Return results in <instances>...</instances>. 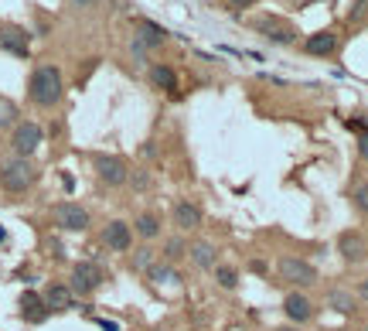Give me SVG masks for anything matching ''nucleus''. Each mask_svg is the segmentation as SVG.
<instances>
[{"label": "nucleus", "instance_id": "obj_22", "mask_svg": "<svg viewBox=\"0 0 368 331\" xmlns=\"http://www.w3.org/2000/svg\"><path fill=\"white\" fill-rule=\"evenodd\" d=\"M215 280H218V287L235 291V284H239V273H235L232 267H225V263H218V267H215Z\"/></svg>", "mask_w": 368, "mask_h": 331}, {"label": "nucleus", "instance_id": "obj_21", "mask_svg": "<svg viewBox=\"0 0 368 331\" xmlns=\"http://www.w3.org/2000/svg\"><path fill=\"white\" fill-rule=\"evenodd\" d=\"M150 82H154L157 89H174L177 76H174L171 65H154V69H150Z\"/></svg>", "mask_w": 368, "mask_h": 331}, {"label": "nucleus", "instance_id": "obj_9", "mask_svg": "<svg viewBox=\"0 0 368 331\" xmlns=\"http://www.w3.org/2000/svg\"><path fill=\"white\" fill-rule=\"evenodd\" d=\"M102 243H106L109 250H117V253H130V246H133V226H126L123 219L106 222V226H102Z\"/></svg>", "mask_w": 368, "mask_h": 331}, {"label": "nucleus", "instance_id": "obj_18", "mask_svg": "<svg viewBox=\"0 0 368 331\" xmlns=\"http://www.w3.org/2000/svg\"><path fill=\"white\" fill-rule=\"evenodd\" d=\"M355 304H358V297L351 291H345V287H334V291H328V308L338 314H351L355 311Z\"/></svg>", "mask_w": 368, "mask_h": 331}, {"label": "nucleus", "instance_id": "obj_5", "mask_svg": "<svg viewBox=\"0 0 368 331\" xmlns=\"http://www.w3.org/2000/svg\"><path fill=\"white\" fill-rule=\"evenodd\" d=\"M280 277L293 284V287H310V284H317V267L307 263V260H300V256H283L280 260Z\"/></svg>", "mask_w": 368, "mask_h": 331}, {"label": "nucleus", "instance_id": "obj_25", "mask_svg": "<svg viewBox=\"0 0 368 331\" xmlns=\"http://www.w3.org/2000/svg\"><path fill=\"white\" fill-rule=\"evenodd\" d=\"M181 253H184V243H181V239H167V246H164V256H167V260H177Z\"/></svg>", "mask_w": 368, "mask_h": 331}, {"label": "nucleus", "instance_id": "obj_33", "mask_svg": "<svg viewBox=\"0 0 368 331\" xmlns=\"http://www.w3.org/2000/svg\"><path fill=\"white\" fill-rule=\"evenodd\" d=\"M276 331H297V328H276Z\"/></svg>", "mask_w": 368, "mask_h": 331}, {"label": "nucleus", "instance_id": "obj_1", "mask_svg": "<svg viewBox=\"0 0 368 331\" xmlns=\"http://www.w3.org/2000/svg\"><path fill=\"white\" fill-rule=\"evenodd\" d=\"M61 93H65V82H61L59 65H38L28 79V96L41 110H52L55 103H61Z\"/></svg>", "mask_w": 368, "mask_h": 331}, {"label": "nucleus", "instance_id": "obj_4", "mask_svg": "<svg viewBox=\"0 0 368 331\" xmlns=\"http://www.w3.org/2000/svg\"><path fill=\"white\" fill-rule=\"evenodd\" d=\"M41 140H44V130H41L38 123L24 120V123L14 127V134H11V151H14V157H31L41 147Z\"/></svg>", "mask_w": 368, "mask_h": 331}, {"label": "nucleus", "instance_id": "obj_30", "mask_svg": "<svg viewBox=\"0 0 368 331\" xmlns=\"http://www.w3.org/2000/svg\"><path fill=\"white\" fill-rule=\"evenodd\" d=\"M358 297H362V301H368V277L358 284Z\"/></svg>", "mask_w": 368, "mask_h": 331}, {"label": "nucleus", "instance_id": "obj_19", "mask_svg": "<svg viewBox=\"0 0 368 331\" xmlns=\"http://www.w3.org/2000/svg\"><path fill=\"white\" fill-rule=\"evenodd\" d=\"M133 233L140 236V239H157V236H160V219H157L154 212H143V215H136V222H133Z\"/></svg>", "mask_w": 368, "mask_h": 331}, {"label": "nucleus", "instance_id": "obj_6", "mask_svg": "<svg viewBox=\"0 0 368 331\" xmlns=\"http://www.w3.org/2000/svg\"><path fill=\"white\" fill-rule=\"evenodd\" d=\"M256 31H263V35L270 41H276V45H293V41H297V28H293L290 21L276 18V14L256 18Z\"/></svg>", "mask_w": 368, "mask_h": 331}, {"label": "nucleus", "instance_id": "obj_26", "mask_svg": "<svg viewBox=\"0 0 368 331\" xmlns=\"http://www.w3.org/2000/svg\"><path fill=\"white\" fill-rule=\"evenodd\" d=\"M355 205H358L362 212H368V185H358V188H355Z\"/></svg>", "mask_w": 368, "mask_h": 331}, {"label": "nucleus", "instance_id": "obj_32", "mask_svg": "<svg viewBox=\"0 0 368 331\" xmlns=\"http://www.w3.org/2000/svg\"><path fill=\"white\" fill-rule=\"evenodd\" d=\"M78 7H89V4H96V0H76Z\"/></svg>", "mask_w": 368, "mask_h": 331}, {"label": "nucleus", "instance_id": "obj_11", "mask_svg": "<svg viewBox=\"0 0 368 331\" xmlns=\"http://www.w3.org/2000/svg\"><path fill=\"white\" fill-rule=\"evenodd\" d=\"M28 41H31V35L24 31V28H18V24H4L0 28V48L4 52H11V55H28Z\"/></svg>", "mask_w": 368, "mask_h": 331}, {"label": "nucleus", "instance_id": "obj_14", "mask_svg": "<svg viewBox=\"0 0 368 331\" xmlns=\"http://www.w3.org/2000/svg\"><path fill=\"white\" fill-rule=\"evenodd\" d=\"M171 215H174V226L177 229H184V233H191V229L201 226V209H198L194 202H177Z\"/></svg>", "mask_w": 368, "mask_h": 331}, {"label": "nucleus", "instance_id": "obj_10", "mask_svg": "<svg viewBox=\"0 0 368 331\" xmlns=\"http://www.w3.org/2000/svg\"><path fill=\"white\" fill-rule=\"evenodd\" d=\"M338 250H341V256H345L348 263H362V260L368 256V239L362 233L348 229V233L338 236Z\"/></svg>", "mask_w": 368, "mask_h": 331}, {"label": "nucleus", "instance_id": "obj_7", "mask_svg": "<svg viewBox=\"0 0 368 331\" xmlns=\"http://www.w3.org/2000/svg\"><path fill=\"white\" fill-rule=\"evenodd\" d=\"M102 284V270H99L96 263H89V260H82L72 267V280H69V287L72 294H93Z\"/></svg>", "mask_w": 368, "mask_h": 331}, {"label": "nucleus", "instance_id": "obj_24", "mask_svg": "<svg viewBox=\"0 0 368 331\" xmlns=\"http://www.w3.org/2000/svg\"><path fill=\"white\" fill-rule=\"evenodd\" d=\"M150 280H160V284H167V280H177V273L167 270V267H150Z\"/></svg>", "mask_w": 368, "mask_h": 331}, {"label": "nucleus", "instance_id": "obj_17", "mask_svg": "<svg viewBox=\"0 0 368 331\" xmlns=\"http://www.w3.org/2000/svg\"><path fill=\"white\" fill-rule=\"evenodd\" d=\"M191 260L198 270H215V267H218V253H215L212 243H205V239H198L191 246Z\"/></svg>", "mask_w": 368, "mask_h": 331}, {"label": "nucleus", "instance_id": "obj_31", "mask_svg": "<svg viewBox=\"0 0 368 331\" xmlns=\"http://www.w3.org/2000/svg\"><path fill=\"white\" fill-rule=\"evenodd\" d=\"M99 328H102V331H119L113 321H99Z\"/></svg>", "mask_w": 368, "mask_h": 331}, {"label": "nucleus", "instance_id": "obj_12", "mask_svg": "<svg viewBox=\"0 0 368 331\" xmlns=\"http://www.w3.org/2000/svg\"><path fill=\"white\" fill-rule=\"evenodd\" d=\"M283 311H287V318L290 321H297V325H304V321H310L314 318V304H310L307 294H287V301H283Z\"/></svg>", "mask_w": 368, "mask_h": 331}, {"label": "nucleus", "instance_id": "obj_34", "mask_svg": "<svg viewBox=\"0 0 368 331\" xmlns=\"http://www.w3.org/2000/svg\"><path fill=\"white\" fill-rule=\"evenodd\" d=\"M341 331H345V328H341Z\"/></svg>", "mask_w": 368, "mask_h": 331}, {"label": "nucleus", "instance_id": "obj_15", "mask_svg": "<svg viewBox=\"0 0 368 331\" xmlns=\"http://www.w3.org/2000/svg\"><path fill=\"white\" fill-rule=\"evenodd\" d=\"M304 48H307V55H334L338 52V35L334 31H317V35H310L307 41H304Z\"/></svg>", "mask_w": 368, "mask_h": 331}, {"label": "nucleus", "instance_id": "obj_27", "mask_svg": "<svg viewBox=\"0 0 368 331\" xmlns=\"http://www.w3.org/2000/svg\"><path fill=\"white\" fill-rule=\"evenodd\" d=\"M368 7V0H355V7H351V18H362Z\"/></svg>", "mask_w": 368, "mask_h": 331}, {"label": "nucleus", "instance_id": "obj_13", "mask_svg": "<svg viewBox=\"0 0 368 331\" xmlns=\"http://www.w3.org/2000/svg\"><path fill=\"white\" fill-rule=\"evenodd\" d=\"M44 308L48 311H69V308H76V294L69 284H52L48 291H44Z\"/></svg>", "mask_w": 368, "mask_h": 331}, {"label": "nucleus", "instance_id": "obj_3", "mask_svg": "<svg viewBox=\"0 0 368 331\" xmlns=\"http://www.w3.org/2000/svg\"><path fill=\"white\" fill-rule=\"evenodd\" d=\"M93 168H96V175L102 185H109V188H119V185H126L130 181V171H126V161L117 154H96L93 157Z\"/></svg>", "mask_w": 368, "mask_h": 331}, {"label": "nucleus", "instance_id": "obj_16", "mask_svg": "<svg viewBox=\"0 0 368 331\" xmlns=\"http://www.w3.org/2000/svg\"><path fill=\"white\" fill-rule=\"evenodd\" d=\"M136 31H140V38L136 41H140L143 48H160V45L167 41V31H164L160 24H154V21H140Z\"/></svg>", "mask_w": 368, "mask_h": 331}, {"label": "nucleus", "instance_id": "obj_23", "mask_svg": "<svg viewBox=\"0 0 368 331\" xmlns=\"http://www.w3.org/2000/svg\"><path fill=\"white\" fill-rule=\"evenodd\" d=\"M14 120H18V106H14L11 99H4V96H0V130L14 127Z\"/></svg>", "mask_w": 368, "mask_h": 331}, {"label": "nucleus", "instance_id": "obj_28", "mask_svg": "<svg viewBox=\"0 0 368 331\" xmlns=\"http://www.w3.org/2000/svg\"><path fill=\"white\" fill-rule=\"evenodd\" d=\"M358 154H362V157H365V161H368V134H362V137H358Z\"/></svg>", "mask_w": 368, "mask_h": 331}, {"label": "nucleus", "instance_id": "obj_29", "mask_svg": "<svg viewBox=\"0 0 368 331\" xmlns=\"http://www.w3.org/2000/svg\"><path fill=\"white\" fill-rule=\"evenodd\" d=\"M229 4H232L235 11H246V7H252V4H256V0H229Z\"/></svg>", "mask_w": 368, "mask_h": 331}, {"label": "nucleus", "instance_id": "obj_20", "mask_svg": "<svg viewBox=\"0 0 368 331\" xmlns=\"http://www.w3.org/2000/svg\"><path fill=\"white\" fill-rule=\"evenodd\" d=\"M20 308H24V318H28V321H41V318L48 314L44 297H38V294H24V297H20Z\"/></svg>", "mask_w": 368, "mask_h": 331}, {"label": "nucleus", "instance_id": "obj_8", "mask_svg": "<svg viewBox=\"0 0 368 331\" xmlns=\"http://www.w3.org/2000/svg\"><path fill=\"white\" fill-rule=\"evenodd\" d=\"M55 222L65 233H85L89 229V212L82 205H76V202H61L55 209Z\"/></svg>", "mask_w": 368, "mask_h": 331}, {"label": "nucleus", "instance_id": "obj_2", "mask_svg": "<svg viewBox=\"0 0 368 331\" xmlns=\"http://www.w3.org/2000/svg\"><path fill=\"white\" fill-rule=\"evenodd\" d=\"M35 181H38V168H35L31 157H11V161L0 164V185H4V192H11V195L31 192Z\"/></svg>", "mask_w": 368, "mask_h": 331}]
</instances>
